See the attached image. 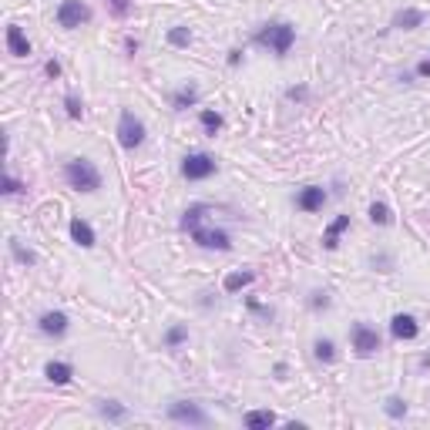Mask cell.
<instances>
[{
  "mask_svg": "<svg viewBox=\"0 0 430 430\" xmlns=\"http://www.w3.org/2000/svg\"><path fill=\"white\" fill-rule=\"evenodd\" d=\"M414 75H417V77H430V57L417 61V67H414Z\"/></svg>",
  "mask_w": 430,
  "mask_h": 430,
  "instance_id": "cell-35",
  "label": "cell"
},
{
  "mask_svg": "<svg viewBox=\"0 0 430 430\" xmlns=\"http://www.w3.org/2000/svg\"><path fill=\"white\" fill-rule=\"evenodd\" d=\"M253 282H255L253 269H236V272H228V276L222 279V292H226V296H236V292H242L246 286H253Z\"/></svg>",
  "mask_w": 430,
  "mask_h": 430,
  "instance_id": "cell-17",
  "label": "cell"
},
{
  "mask_svg": "<svg viewBox=\"0 0 430 430\" xmlns=\"http://www.w3.org/2000/svg\"><path fill=\"white\" fill-rule=\"evenodd\" d=\"M370 266L377 269V272H393V255H387V253H377V255H370Z\"/></svg>",
  "mask_w": 430,
  "mask_h": 430,
  "instance_id": "cell-31",
  "label": "cell"
},
{
  "mask_svg": "<svg viewBox=\"0 0 430 430\" xmlns=\"http://www.w3.org/2000/svg\"><path fill=\"white\" fill-rule=\"evenodd\" d=\"M390 333L393 340H417L420 336V323L414 313H397V316L390 319Z\"/></svg>",
  "mask_w": 430,
  "mask_h": 430,
  "instance_id": "cell-11",
  "label": "cell"
},
{
  "mask_svg": "<svg viewBox=\"0 0 430 430\" xmlns=\"http://www.w3.org/2000/svg\"><path fill=\"white\" fill-rule=\"evenodd\" d=\"M38 329L44 336H51V340H61V336H67V329H71V319H67L64 309H44L38 316Z\"/></svg>",
  "mask_w": 430,
  "mask_h": 430,
  "instance_id": "cell-9",
  "label": "cell"
},
{
  "mask_svg": "<svg viewBox=\"0 0 430 430\" xmlns=\"http://www.w3.org/2000/svg\"><path fill=\"white\" fill-rule=\"evenodd\" d=\"M242 424L249 430H269L276 424V414H272V410H249V414L242 417Z\"/></svg>",
  "mask_w": 430,
  "mask_h": 430,
  "instance_id": "cell-23",
  "label": "cell"
},
{
  "mask_svg": "<svg viewBox=\"0 0 430 430\" xmlns=\"http://www.w3.org/2000/svg\"><path fill=\"white\" fill-rule=\"evenodd\" d=\"M253 44L266 48L276 57H286L292 51V44H296V24H290V21H269V24H263L253 34Z\"/></svg>",
  "mask_w": 430,
  "mask_h": 430,
  "instance_id": "cell-1",
  "label": "cell"
},
{
  "mask_svg": "<svg viewBox=\"0 0 430 430\" xmlns=\"http://www.w3.org/2000/svg\"><path fill=\"white\" fill-rule=\"evenodd\" d=\"M215 209L209 202H192L185 212H182V222H178V228L182 232H192V228H199L202 222H209V215H212Z\"/></svg>",
  "mask_w": 430,
  "mask_h": 430,
  "instance_id": "cell-12",
  "label": "cell"
},
{
  "mask_svg": "<svg viewBox=\"0 0 430 430\" xmlns=\"http://www.w3.org/2000/svg\"><path fill=\"white\" fill-rule=\"evenodd\" d=\"M4 195H21V192H24V182H21V178H13L11 172H7V175H4Z\"/></svg>",
  "mask_w": 430,
  "mask_h": 430,
  "instance_id": "cell-32",
  "label": "cell"
},
{
  "mask_svg": "<svg viewBox=\"0 0 430 430\" xmlns=\"http://www.w3.org/2000/svg\"><path fill=\"white\" fill-rule=\"evenodd\" d=\"M7 249H11V255H13V263H21V266H38V253L34 249H27L21 239H7Z\"/></svg>",
  "mask_w": 430,
  "mask_h": 430,
  "instance_id": "cell-22",
  "label": "cell"
},
{
  "mask_svg": "<svg viewBox=\"0 0 430 430\" xmlns=\"http://www.w3.org/2000/svg\"><path fill=\"white\" fill-rule=\"evenodd\" d=\"M71 377H75V367L71 363H64V360H48L44 363V380L54 383V387H67Z\"/></svg>",
  "mask_w": 430,
  "mask_h": 430,
  "instance_id": "cell-14",
  "label": "cell"
},
{
  "mask_svg": "<svg viewBox=\"0 0 430 430\" xmlns=\"http://www.w3.org/2000/svg\"><path fill=\"white\" fill-rule=\"evenodd\" d=\"M346 228H350V215H336V219L326 226V232H323V249L336 253V249H340V236Z\"/></svg>",
  "mask_w": 430,
  "mask_h": 430,
  "instance_id": "cell-16",
  "label": "cell"
},
{
  "mask_svg": "<svg viewBox=\"0 0 430 430\" xmlns=\"http://www.w3.org/2000/svg\"><path fill=\"white\" fill-rule=\"evenodd\" d=\"M199 125H202V131L209 138H215V135L222 131V125H226V118L215 111V108H202V111H199Z\"/></svg>",
  "mask_w": 430,
  "mask_h": 430,
  "instance_id": "cell-21",
  "label": "cell"
},
{
  "mask_svg": "<svg viewBox=\"0 0 430 430\" xmlns=\"http://www.w3.org/2000/svg\"><path fill=\"white\" fill-rule=\"evenodd\" d=\"M383 414L390 420H404L407 417V400L404 397H387V404H383Z\"/></svg>",
  "mask_w": 430,
  "mask_h": 430,
  "instance_id": "cell-26",
  "label": "cell"
},
{
  "mask_svg": "<svg viewBox=\"0 0 430 430\" xmlns=\"http://www.w3.org/2000/svg\"><path fill=\"white\" fill-rule=\"evenodd\" d=\"M239 61H242V48H232L228 51V67H239Z\"/></svg>",
  "mask_w": 430,
  "mask_h": 430,
  "instance_id": "cell-36",
  "label": "cell"
},
{
  "mask_svg": "<svg viewBox=\"0 0 430 430\" xmlns=\"http://www.w3.org/2000/svg\"><path fill=\"white\" fill-rule=\"evenodd\" d=\"M189 236H192V242L202 246V249H215V253H228V249H232V236H228L226 228L209 226V222H202L199 228H192Z\"/></svg>",
  "mask_w": 430,
  "mask_h": 430,
  "instance_id": "cell-7",
  "label": "cell"
},
{
  "mask_svg": "<svg viewBox=\"0 0 430 430\" xmlns=\"http://www.w3.org/2000/svg\"><path fill=\"white\" fill-rule=\"evenodd\" d=\"M424 21H427V13L420 11V7H404V11L393 13L390 27H397V31H417V27H424Z\"/></svg>",
  "mask_w": 430,
  "mask_h": 430,
  "instance_id": "cell-15",
  "label": "cell"
},
{
  "mask_svg": "<svg viewBox=\"0 0 430 430\" xmlns=\"http://www.w3.org/2000/svg\"><path fill=\"white\" fill-rule=\"evenodd\" d=\"M306 98H309V88H306V84H292V88H286V101H306Z\"/></svg>",
  "mask_w": 430,
  "mask_h": 430,
  "instance_id": "cell-33",
  "label": "cell"
},
{
  "mask_svg": "<svg viewBox=\"0 0 430 430\" xmlns=\"http://www.w3.org/2000/svg\"><path fill=\"white\" fill-rule=\"evenodd\" d=\"M306 303H309V309H313V313H323V309H329V306H333V299H329L326 290H313Z\"/></svg>",
  "mask_w": 430,
  "mask_h": 430,
  "instance_id": "cell-29",
  "label": "cell"
},
{
  "mask_svg": "<svg viewBox=\"0 0 430 430\" xmlns=\"http://www.w3.org/2000/svg\"><path fill=\"white\" fill-rule=\"evenodd\" d=\"M219 172V162H215L209 152H189L182 158V178L185 182H205Z\"/></svg>",
  "mask_w": 430,
  "mask_h": 430,
  "instance_id": "cell-6",
  "label": "cell"
},
{
  "mask_svg": "<svg viewBox=\"0 0 430 430\" xmlns=\"http://www.w3.org/2000/svg\"><path fill=\"white\" fill-rule=\"evenodd\" d=\"M64 182L71 185L75 192H81V195H94V192L101 189V168L91 162V158H67L64 162Z\"/></svg>",
  "mask_w": 430,
  "mask_h": 430,
  "instance_id": "cell-2",
  "label": "cell"
},
{
  "mask_svg": "<svg viewBox=\"0 0 430 430\" xmlns=\"http://www.w3.org/2000/svg\"><path fill=\"white\" fill-rule=\"evenodd\" d=\"M286 373H290V370H286V363H276V377L286 380Z\"/></svg>",
  "mask_w": 430,
  "mask_h": 430,
  "instance_id": "cell-38",
  "label": "cell"
},
{
  "mask_svg": "<svg viewBox=\"0 0 430 430\" xmlns=\"http://www.w3.org/2000/svg\"><path fill=\"white\" fill-rule=\"evenodd\" d=\"M98 417L101 420H108V424H125L131 414H128V407L121 404V400H98Z\"/></svg>",
  "mask_w": 430,
  "mask_h": 430,
  "instance_id": "cell-18",
  "label": "cell"
},
{
  "mask_svg": "<svg viewBox=\"0 0 430 430\" xmlns=\"http://www.w3.org/2000/svg\"><path fill=\"white\" fill-rule=\"evenodd\" d=\"M367 215H370V222L373 226H393V209L387 202H370V209H367Z\"/></svg>",
  "mask_w": 430,
  "mask_h": 430,
  "instance_id": "cell-24",
  "label": "cell"
},
{
  "mask_svg": "<svg viewBox=\"0 0 430 430\" xmlns=\"http://www.w3.org/2000/svg\"><path fill=\"white\" fill-rule=\"evenodd\" d=\"M195 104H199V88H195L192 81H185V84L172 94V108H175V111H189Z\"/></svg>",
  "mask_w": 430,
  "mask_h": 430,
  "instance_id": "cell-20",
  "label": "cell"
},
{
  "mask_svg": "<svg viewBox=\"0 0 430 430\" xmlns=\"http://www.w3.org/2000/svg\"><path fill=\"white\" fill-rule=\"evenodd\" d=\"M350 343H353V353L360 360H367V356H377L383 350V340H380V333L370 323H353L350 326Z\"/></svg>",
  "mask_w": 430,
  "mask_h": 430,
  "instance_id": "cell-5",
  "label": "cell"
},
{
  "mask_svg": "<svg viewBox=\"0 0 430 430\" xmlns=\"http://www.w3.org/2000/svg\"><path fill=\"white\" fill-rule=\"evenodd\" d=\"M4 38H7V51H11L13 57H31V40H27V34L17 24L7 27Z\"/></svg>",
  "mask_w": 430,
  "mask_h": 430,
  "instance_id": "cell-19",
  "label": "cell"
},
{
  "mask_svg": "<svg viewBox=\"0 0 430 430\" xmlns=\"http://www.w3.org/2000/svg\"><path fill=\"white\" fill-rule=\"evenodd\" d=\"M168 44H172V48H189V44H192V31L185 24L172 27V31H168Z\"/></svg>",
  "mask_w": 430,
  "mask_h": 430,
  "instance_id": "cell-28",
  "label": "cell"
},
{
  "mask_svg": "<svg viewBox=\"0 0 430 430\" xmlns=\"http://www.w3.org/2000/svg\"><path fill=\"white\" fill-rule=\"evenodd\" d=\"M54 17H57V27H64V31H77V27H84L91 21V7L88 4H81V0H61Z\"/></svg>",
  "mask_w": 430,
  "mask_h": 430,
  "instance_id": "cell-8",
  "label": "cell"
},
{
  "mask_svg": "<svg viewBox=\"0 0 430 430\" xmlns=\"http://www.w3.org/2000/svg\"><path fill=\"white\" fill-rule=\"evenodd\" d=\"M329 202V192L323 189V185H306V189L296 192V209L306 215L313 212H323V205Z\"/></svg>",
  "mask_w": 430,
  "mask_h": 430,
  "instance_id": "cell-10",
  "label": "cell"
},
{
  "mask_svg": "<svg viewBox=\"0 0 430 430\" xmlns=\"http://www.w3.org/2000/svg\"><path fill=\"white\" fill-rule=\"evenodd\" d=\"M165 414H168L172 424H182V427H209L212 424L209 410L202 404H195V400H172Z\"/></svg>",
  "mask_w": 430,
  "mask_h": 430,
  "instance_id": "cell-4",
  "label": "cell"
},
{
  "mask_svg": "<svg viewBox=\"0 0 430 430\" xmlns=\"http://www.w3.org/2000/svg\"><path fill=\"white\" fill-rule=\"evenodd\" d=\"M114 135H118V145L125 148V152H135V148H141L145 145V138H148V128H145V121H141L135 111H121L118 114V128H114Z\"/></svg>",
  "mask_w": 430,
  "mask_h": 430,
  "instance_id": "cell-3",
  "label": "cell"
},
{
  "mask_svg": "<svg viewBox=\"0 0 430 430\" xmlns=\"http://www.w3.org/2000/svg\"><path fill=\"white\" fill-rule=\"evenodd\" d=\"M313 356H316L319 363H333V360H336V343L326 340V336H319V340L313 343Z\"/></svg>",
  "mask_w": 430,
  "mask_h": 430,
  "instance_id": "cell-25",
  "label": "cell"
},
{
  "mask_svg": "<svg viewBox=\"0 0 430 430\" xmlns=\"http://www.w3.org/2000/svg\"><path fill=\"white\" fill-rule=\"evenodd\" d=\"M44 71H48V77H61V64H57V61H48V64H44Z\"/></svg>",
  "mask_w": 430,
  "mask_h": 430,
  "instance_id": "cell-37",
  "label": "cell"
},
{
  "mask_svg": "<svg viewBox=\"0 0 430 430\" xmlns=\"http://www.w3.org/2000/svg\"><path fill=\"white\" fill-rule=\"evenodd\" d=\"M108 4H111L114 17H128V11H131V4H128V0H108Z\"/></svg>",
  "mask_w": 430,
  "mask_h": 430,
  "instance_id": "cell-34",
  "label": "cell"
},
{
  "mask_svg": "<svg viewBox=\"0 0 430 430\" xmlns=\"http://www.w3.org/2000/svg\"><path fill=\"white\" fill-rule=\"evenodd\" d=\"M64 108H67V118L71 121H81L84 118V101L77 94H64Z\"/></svg>",
  "mask_w": 430,
  "mask_h": 430,
  "instance_id": "cell-30",
  "label": "cell"
},
{
  "mask_svg": "<svg viewBox=\"0 0 430 430\" xmlns=\"http://www.w3.org/2000/svg\"><path fill=\"white\" fill-rule=\"evenodd\" d=\"M182 343H189V326H168V333H165V346H168V350H178Z\"/></svg>",
  "mask_w": 430,
  "mask_h": 430,
  "instance_id": "cell-27",
  "label": "cell"
},
{
  "mask_svg": "<svg viewBox=\"0 0 430 430\" xmlns=\"http://www.w3.org/2000/svg\"><path fill=\"white\" fill-rule=\"evenodd\" d=\"M67 232H71V242H75V246H81V249H91V246L98 242V236H94L91 222H88V219H81V215H75V219H71Z\"/></svg>",
  "mask_w": 430,
  "mask_h": 430,
  "instance_id": "cell-13",
  "label": "cell"
}]
</instances>
